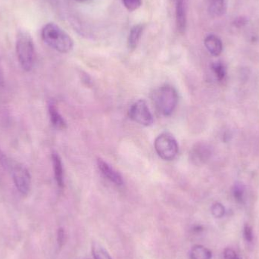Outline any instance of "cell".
Segmentation results:
<instances>
[{
    "label": "cell",
    "mask_w": 259,
    "mask_h": 259,
    "mask_svg": "<svg viewBox=\"0 0 259 259\" xmlns=\"http://www.w3.org/2000/svg\"><path fill=\"white\" fill-rule=\"evenodd\" d=\"M53 169H54L55 178L58 186L61 188L64 187V172L62 160L57 153H53Z\"/></svg>",
    "instance_id": "13"
},
{
    "label": "cell",
    "mask_w": 259,
    "mask_h": 259,
    "mask_svg": "<svg viewBox=\"0 0 259 259\" xmlns=\"http://www.w3.org/2000/svg\"><path fill=\"white\" fill-rule=\"evenodd\" d=\"M211 149L206 143H199L195 145L190 152V160L196 165L205 164L211 157Z\"/></svg>",
    "instance_id": "7"
},
{
    "label": "cell",
    "mask_w": 259,
    "mask_h": 259,
    "mask_svg": "<svg viewBox=\"0 0 259 259\" xmlns=\"http://www.w3.org/2000/svg\"><path fill=\"white\" fill-rule=\"evenodd\" d=\"M124 6L130 12H134L141 6L142 0H123Z\"/></svg>",
    "instance_id": "20"
},
{
    "label": "cell",
    "mask_w": 259,
    "mask_h": 259,
    "mask_svg": "<svg viewBox=\"0 0 259 259\" xmlns=\"http://www.w3.org/2000/svg\"><path fill=\"white\" fill-rule=\"evenodd\" d=\"M144 24H139L134 25L131 28V32L129 33L128 40H127V45L128 48L131 50H135L140 42V38L143 34V30H144Z\"/></svg>",
    "instance_id": "11"
},
{
    "label": "cell",
    "mask_w": 259,
    "mask_h": 259,
    "mask_svg": "<svg viewBox=\"0 0 259 259\" xmlns=\"http://www.w3.org/2000/svg\"><path fill=\"white\" fill-rule=\"evenodd\" d=\"M243 237L246 243L252 244L254 240V234L252 227L249 225H246L243 228Z\"/></svg>",
    "instance_id": "21"
},
{
    "label": "cell",
    "mask_w": 259,
    "mask_h": 259,
    "mask_svg": "<svg viewBox=\"0 0 259 259\" xmlns=\"http://www.w3.org/2000/svg\"><path fill=\"white\" fill-rule=\"evenodd\" d=\"M42 40L49 47L60 53H68L74 47L71 36L55 23H48L41 31Z\"/></svg>",
    "instance_id": "1"
},
{
    "label": "cell",
    "mask_w": 259,
    "mask_h": 259,
    "mask_svg": "<svg viewBox=\"0 0 259 259\" xmlns=\"http://www.w3.org/2000/svg\"><path fill=\"white\" fill-rule=\"evenodd\" d=\"M76 1L79 2V3H85V2L89 1V0H76Z\"/></svg>",
    "instance_id": "26"
},
{
    "label": "cell",
    "mask_w": 259,
    "mask_h": 259,
    "mask_svg": "<svg viewBox=\"0 0 259 259\" xmlns=\"http://www.w3.org/2000/svg\"><path fill=\"white\" fill-rule=\"evenodd\" d=\"M224 259H240L238 254L232 248H226L223 252Z\"/></svg>",
    "instance_id": "22"
},
{
    "label": "cell",
    "mask_w": 259,
    "mask_h": 259,
    "mask_svg": "<svg viewBox=\"0 0 259 259\" xmlns=\"http://www.w3.org/2000/svg\"><path fill=\"white\" fill-rule=\"evenodd\" d=\"M211 258H212V252L208 248L202 245H196L190 251L191 259H211Z\"/></svg>",
    "instance_id": "15"
},
{
    "label": "cell",
    "mask_w": 259,
    "mask_h": 259,
    "mask_svg": "<svg viewBox=\"0 0 259 259\" xmlns=\"http://www.w3.org/2000/svg\"><path fill=\"white\" fill-rule=\"evenodd\" d=\"M204 44L210 54L213 56H219L223 51V44L219 36L214 34L208 35L205 38Z\"/></svg>",
    "instance_id": "10"
},
{
    "label": "cell",
    "mask_w": 259,
    "mask_h": 259,
    "mask_svg": "<svg viewBox=\"0 0 259 259\" xmlns=\"http://www.w3.org/2000/svg\"><path fill=\"white\" fill-rule=\"evenodd\" d=\"M16 53L21 68L26 71H31L34 65V44L27 31L21 30L17 35Z\"/></svg>",
    "instance_id": "2"
},
{
    "label": "cell",
    "mask_w": 259,
    "mask_h": 259,
    "mask_svg": "<svg viewBox=\"0 0 259 259\" xmlns=\"http://www.w3.org/2000/svg\"><path fill=\"white\" fill-rule=\"evenodd\" d=\"M11 171L14 184L17 190L22 195H27L30 191L31 178L26 167L18 163L12 162L9 160L7 167Z\"/></svg>",
    "instance_id": "5"
},
{
    "label": "cell",
    "mask_w": 259,
    "mask_h": 259,
    "mask_svg": "<svg viewBox=\"0 0 259 259\" xmlns=\"http://www.w3.org/2000/svg\"><path fill=\"white\" fill-rule=\"evenodd\" d=\"M154 146L158 156L165 161L175 159L179 151L177 140L168 133H163L158 136L155 139Z\"/></svg>",
    "instance_id": "4"
},
{
    "label": "cell",
    "mask_w": 259,
    "mask_h": 259,
    "mask_svg": "<svg viewBox=\"0 0 259 259\" xmlns=\"http://www.w3.org/2000/svg\"><path fill=\"white\" fill-rule=\"evenodd\" d=\"M93 255L94 259H112L108 252L99 245H94L93 247Z\"/></svg>",
    "instance_id": "18"
},
{
    "label": "cell",
    "mask_w": 259,
    "mask_h": 259,
    "mask_svg": "<svg viewBox=\"0 0 259 259\" xmlns=\"http://www.w3.org/2000/svg\"><path fill=\"white\" fill-rule=\"evenodd\" d=\"M211 214L216 219H222L225 214V208L220 202H216L211 206Z\"/></svg>",
    "instance_id": "19"
},
{
    "label": "cell",
    "mask_w": 259,
    "mask_h": 259,
    "mask_svg": "<svg viewBox=\"0 0 259 259\" xmlns=\"http://www.w3.org/2000/svg\"><path fill=\"white\" fill-rule=\"evenodd\" d=\"M211 68H212L213 71H214V74L219 80H222L225 78V76H226V68L222 62H215V63L213 64Z\"/></svg>",
    "instance_id": "16"
},
{
    "label": "cell",
    "mask_w": 259,
    "mask_h": 259,
    "mask_svg": "<svg viewBox=\"0 0 259 259\" xmlns=\"http://www.w3.org/2000/svg\"><path fill=\"white\" fill-rule=\"evenodd\" d=\"M97 165H98L99 169L106 179L109 180L111 182L115 184V185H123L124 181H123L122 176L118 171H116L113 167H111V165H109L107 162L99 158L97 160Z\"/></svg>",
    "instance_id": "8"
},
{
    "label": "cell",
    "mask_w": 259,
    "mask_h": 259,
    "mask_svg": "<svg viewBox=\"0 0 259 259\" xmlns=\"http://www.w3.org/2000/svg\"><path fill=\"white\" fill-rule=\"evenodd\" d=\"M247 22V18H244V17H240V18H237V19H235L234 24L236 27H241L246 25Z\"/></svg>",
    "instance_id": "23"
},
{
    "label": "cell",
    "mask_w": 259,
    "mask_h": 259,
    "mask_svg": "<svg viewBox=\"0 0 259 259\" xmlns=\"http://www.w3.org/2000/svg\"><path fill=\"white\" fill-rule=\"evenodd\" d=\"M152 100L161 115L170 116L178 106V94L173 87L164 85L154 92Z\"/></svg>",
    "instance_id": "3"
},
{
    "label": "cell",
    "mask_w": 259,
    "mask_h": 259,
    "mask_svg": "<svg viewBox=\"0 0 259 259\" xmlns=\"http://www.w3.org/2000/svg\"><path fill=\"white\" fill-rule=\"evenodd\" d=\"M174 2L175 5L177 28L180 33H185L187 22L185 0H174Z\"/></svg>",
    "instance_id": "9"
},
{
    "label": "cell",
    "mask_w": 259,
    "mask_h": 259,
    "mask_svg": "<svg viewBox=\"0 0 259 259\" xmlns=\"http://www.w3.org/2000/svg\"><path fill=\"white\" fill-rule=\"evenodd\" d=\"M234 199L237 202L242 203L244 201L245 198V189L242 184H236L233 190Z\"/></svg>",
    "instance_id": "17"
},
{
    "label": "cell",
    "mask_w": 259,
    "mask_h": 259,
    "mask_svg": "<svg viewBox=\"0 0 259 259\" xmlns=\"http://www.w3.org/2000/svg\"><path fill=\"white\" fill-rule=\"evenodd\" d=\"M65 239V231L63 229H59V232H58V243H59V246H62L63 245Z\"/></svg>",
    "instance_id": "24"
},
{
    "label": "cell",
    "mask_w": 259,
    "mask_h": 259,
    "mask_svg": "<svg viewBox=\"0 0 259 259\" xmlns=\"http://www.w3.org/2000/svg\"><path fill=\"white\" fill-rule=\"evenodd\" d=\"M228 8L227 0H211L208 12L213 17H221L225 15Z\"/></svg>",
    "instance_id": "14"
},
{
    "label": "cell",
    "mask_w": 259,
    "mask_h": 259,
    "mask_svg": "<svg viewBox=\"0 0 259 259\" xmlns=\"http://www.w3.org/2000/svg\"><path fill=\"white\" fill-rule=\"evenodd\" d=\"M4 86V79H3V72L0 68V87Z\"/></svg>",
    "instance_id": "25"
},
{
    "label": "cell",
    "mask_w": 259,
    "mask_h": 259,
    "mask_svg": "<svg viewBox=\"0 0 259 259\" xmlns=\"http://www.w3.org/2000/svg\"><path fill=\"white\" fill-rule=\"evenodd\" d=\"M128 115L132 121L141 125L148 127L153 124V117L144 100H140L134 103L130 108Z\"/></svg>",
    "instance_id": "6"
},
{
    "label": "cell",
    "mask_w": 259,
    "mask_h": 259,
    "mask_svg": "<svg viewBox=\"0 0 259 259\" xmlns=\"http://www.w3.org/2000/svg\"><path fill=\"white\" fill-rule=\"evenodd\" d=\"M49 113H50V121L52 124L56 129L63 130L66 128V122H65L62 115L59 114L57 108L54 103H51L49 105Z\"/></svg>",
    "instance_id": "12"
}]
</instances>
